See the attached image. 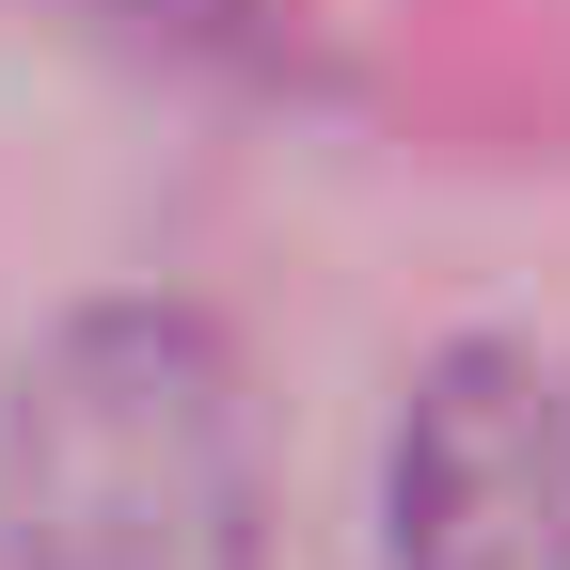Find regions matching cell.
<instances>
[{"instance_id": "1", "label": "cell", "mask_w": 570, "mask_h": 570, "mask_svg": "<svg viewBox=\"0 0 570 570\" xmlns=\"http://www.w3.org/2000/svg\"><path fill=\"white\" fill-rule=\"evenodd\" d=\"M269 444L190 302H80L0 396V570H254Z\"/></svg>"}, {"instance_id": "2", "label": "cell", "mask_w": 570, "mask_h": 570, "mask_svg": "<svg viewBox=\"0 0 570 570\" xmlns=\"http://www.w3.org/2000/svg\"><path fill=\"white\" fill-rule=\"evenodd\" d=\"M381 570H570V365L475 333L396 396Z\"/></svg>"}]
</instances>
